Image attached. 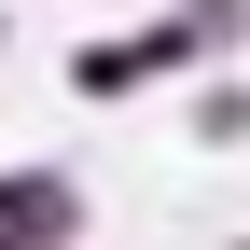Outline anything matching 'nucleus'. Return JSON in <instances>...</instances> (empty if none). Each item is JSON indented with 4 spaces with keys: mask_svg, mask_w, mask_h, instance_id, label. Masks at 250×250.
I'll use <instances>...</instances> for the list:
<instances>
[{
    "mask_svg": "<svg viewBox=\"0 0 250 250\" xmlns=\"http://www.w3.org/2000/svg\"><path fill=\"white\" fill-rule=\"evenodd\" d=\"M0 236H14V250H70L83 236V181L70 167H14V181H0Z\"/></svg>",
    "mask_w": 250,
    "mask_h": 250,
    "instance_id": "nucleus-1",
    "label": "nucleus"
},
{
    "mask_svg": "<svg viewBox=\"0 0 250 250\" xmlns=\"http://www.w3.org/2000/svg\"><path fill=\"white\" fill-rule=\"evenodd\" d=\"M167 28H181V70H195V56H236L250 42V0H181Z\"/></svg>",
    "mask_w": 250,
    "mask_h": 250,
    "instance_id": "nucleus-2",
    "label": "nucleus"
},
{
    "mask_svg": "<svg viewBox=\"0 0 250 250\" xmlns=\"http://www.w3.org/2000/svg\"><path fill=\"white\" fill-rule=\"evenodd\" d=\"M195 139H208V153L250 139V83H208V98H195Z\"/></svg>",
    "mask_w": 250,
    "mask_h": 250,
    "instance_id": "nucleus-3",
    "label": "nucleus"
},
{
    "mask_svg": "<svg viewBox=\"0 0 250 250\" xmlns=\"http://www.w3.org/2000/svg\"><path fill=\"white\" fill-rule=\"evenodd\" d=\"M236 250H250V236H236Z\"/></svg>",
    "mask_w": 250,
    "mask_h": 250,
    "instance_id": "nucleus-4",
    "label": "nucleus"
}]
</instances>
